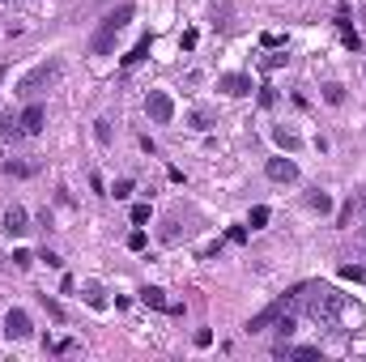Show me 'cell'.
Returning a JSON list of instances; mask_svg holds the SVG:
<instances>
[{"mask_svg":"<svg viewBox=\"0 0 366 362\" xmlns=\"http://www.w3.org/2000/svg\"><path fill=\"white\" fill-rule=\"evenodd\" d=\"M141 302H145V307H158V312H171V302H167V294H162L158 286H145V290H141Z\"/></svg>","mask_w":366,"mask_h":362,"instance_id":"11","label":"cell"},{"mask_svg":"<svg viewBox=\"0 0 366 362\" xmlns=\"http://www.w3.org/2000/svg\"><path fill=\"white\" fill-rule=\"evenodd\" d=\"M149 47H153V39L145 34V39H141V43H136L132 51H128V56H124V69H136V64H141V60L149 56Z\"/></svg>","mask_w":366,"mask_h":362,"instance_id":"13","label":"cell"},{"mask_svg":"<svg viewBox=\"0 0 366 362\" xmlns=\"http://www.w3.org/2000/svg\"><path fill=\"white\" fill-rule=\"evenodd\" d=\"M81 298L94 307V312H102V307H107V290H102L98 281H85V286H81Z\"/></svg>","mask_w":366,"mask_h":362,"instance_id":"10","label":"cell"},{"mask_svg":"<svg viewBox=\"0 0 366 362\" xmlns=\"http://www.w3.org/2000/svg\"><path fill=\"white\" fill-rule=\"evenodd\" d=\"M5 333H9V341H26L34 328H30V316L22 312V307H13V312L5 316Z\"/></svg>","mask_w":366,"mask_h":362,"instance_id":"7","label":"cell"},{"mask_svg":"<svg viewBox=\"0 0 366 362\" xmlns=\"http://www.w3.org/2000/svg\"><path fill=\"white\" fill-rule=\"evenodd\" d=\"M265 222H269V209H265V204H255V209H251V218H247V226H251V230H260Z\"/></svg>","mask_w":366,"mask_h":362,"instance_id":"20","label":"cell"},{"mask_svg":"<svg viewBox=\"0 0 366 362\" xmlns=\"http://www.w3.org/2000/svg\"><path fill=\"white\" fill-rule=\"evenodd\" d=\"M132 5H120L115 13H107V18H102V26H98V34H94V51H98V56H107V51H111V43H115V34L132 22Z\"/></svg>","mask_w":366,"mask_h":362,"instance_id":"2","label":"cell"},{"mask_svg":"<svg viewBox=\"0 0 366 362\" xmlns=\"http://www.w3.org/2000/svg\"><path fill=\"white\" fill-rule=\"evenodd\" d=\"M196 345H200V349H204V345H213V333H209V328H200V333H196Z\"/></svg>","mask_w":366,"mask_h":362,"instance_id":"28","label":"cell"},{"mask_svg":"<svg viewBox=\"0 0 366 362\" xmlns=\"http://www.w3.org/2000/svg\"><path fill=\"white\" fill-rule=\"evenodd\" d=\"M0 81H5V69H0Z\"/></svg>","mask_w":366,"mask_h":362,"instance_id":"30","label":"cell"},{"mask_svg":"<svg viewBox=\"0 0 366 362\" xmlns=\"http://www.w3.org/2000/svg\"><path fill=\"white\" fill-rule=\"evenodd\" d=\"M273 141H277V145H281L286 153H294V149L302 145V137H298L294 128H273Z\"/></svg>","mask_w":366,"mask_h":362,"instance_id":"12","label":"cell"},{"mask_svg":"<svg viewBox=\"0 0 366 362\" xmlns=\"http://www.w3.org/2000/svg\"><path fill=\"white\" fill-rule=\"evenodd\" d=\"M179 235H183V230H179V222H175V218H167V222H162V243H179Z\"/></svg>","mask_w":366,"mask_h":362,"instance_id":"17","label":"cell"},{"mask_svg":"<svg viewBox=\"0 0 366 362\" xmlns=\"http://www.w3.org/2000/svg\"><path fill=\"white\" fill-rule=\"evenodd\" d=\"M265 175H269L273 183H294V179H298V162H294V158H269Z\"/></svg>","mask_w":366,"mask_h":362,"instance_id":"5","label":"cell"},{"mask_svg":"<svg viewBox=\"0 0 366 362\" xmlns=\"http://www.w3.org/2000/svg\"><path fill=\"white\" fill-rule=\"evenodd\" d=\"M324 102H332V107H337V102H345V85L328 81V85H324Z\"/></svg>","mask_w":366,"mask_h":362,"instance_id":"16","label":"cell"},{"mask_svg":"<svg viewBox=\"0 0 366 362\" xmlns=\"http://www.w3.org/2000/svg\"><path fill=\"white\" fill-rule=\"evenodd\" d=\"M192 128L196 132H209V128H213V116H209V111H192Z\"/></svg>","mask_w":366,"mask_h":362,"instance_id":"19","label":"cell"},{"mask_svg":"<svg viewBox=\"0 0 366 362\" xmlns=\"http://www.w3.org/2000/svg\"><path fill=\"white\" fill-rule=\"evenodd\" d=\"M43 120H47V111L38 107V102H30V107L22 111V132H26V137H38V132H43Z\"/></svg>","mask_w":366,"mask_h":362,"instance_id":"9","label":"cell"},{"mask_svg":"<svg viewBox=\"0 0 366 362\" xmlns=\"http://www.w3.org/2000/svg\"><path fill=\"white\" fill-rule=\"evenodd\" d=\"M149 222V204H136V209H132V226H145Z\"/></svg>","mask_w":366,"mask_h":362,"instance_id":"25","label":"cell"},{"mask_svg":"<svg viewBox=\"0 0 366 362\" xmlns=\"http://www.w3.org/2000/svg\"><path fill=\"white\" fill-rule=\"evenodd\" d=\"M22 132V120H13V116H0V141H9V137H17Z\"/></svg>","mask_w":366,"mask_h":362,"instance_id":"14","label":"cell"},{"mask_svg":"<svg viewBox=\"0 0 366 362\" xmlns=\"http://www.w3.org/2000/svg\"><path fill=\"white\" fill-rule=\"evenodd\" d=\"M145 111H149V120H153V124H171V120H175V98H171L167 90H149Z\"/></svg>","mask_w":366,"mask_h":362,"instance_id":"4","label":"cell"},{"mask_svg":"<svg viewBox=\"0 0 366 362\" xmlns=\"http://www.w3.org/2000/svg\"><path fill=\"white\" fill-rule=\"evenodd\" d=\"M277 333H281V341H286V337H294V320H290L286 312L277 316Z\"/></svg>","mask_w":366,"mask_h":362,"instance_id":"22","label":"cell"},{"mask_svg":"<svg viewBox=\"0 0 366 362\" xmlns=\"http://www.w3.org/2000/svg\"><path fill=\"white\" fill-rule=\"evenodd\" d=\"M56 77H60V60H43V64H34V69L13 85V94H17V98H34L43 85H51Z\"/></svg>","mask_w":366,"mask_h":362,"instance_id":"3","label":"cell"},{"mask_svg":"<svg viewBox=\"0 0 366 362\" xmlns=\"http://www.w3.org/2000/svg\"><path fill=\"white\" fill-rule=\"evenodd\" d=\"M5 235H9V239H22V235H30V214L22 209V204L5 209Z\"/></svg>","mask_w":366,"mask_h":362,"instance_id":"6","label":"cell"},{"mask_svg":"<svg viewBox=\"0 0 366 362\" xmlns=\"http://www.w3.org/2000/svg\"><path fill=\"white\" fill-rule=\"evenodd\" d=\"M128 192H132V179H120V183H115V200H124Z\"/></svg>","mask_w":366,"mask_h":362,"instance_id":"27","label":"cell"},{"mask_svg":"<svg viewBox=\"0 0 366 362\" xmlns=\"http://www.w3.org/2000/svg\"><path fill=\"white\" fill-rule=\"evenodd\" d=\"M179 47H183V51H192V47H196V30H188V34L179 39Z\"/></svg>","mask_w":366,"mask_h":362,"instance_id":"29","label":"cell"},{"mask_svg":"<svg viewBox=\"0 0 366 362\" xmlns=\"http://www.w3.org/2000/svg\"><path fill=\"white\" fill-rule=\"evenodd\" d=\"M286 60H290V56H286V51H269V56H265V60H260V69H265V73H273V69H281Z\"/></svg>","mask_w":366,"mask_h":362,"instance_id":"15","label":"cell"},{"mask_svg":"<svg viewBox=\"0 0 366 362\" xmlns=\"http://www.w3.org/2000/svg\"><path fill=\"white\" fill-rule=\"evenodd\" d=\"M298 307H307V316H311V320L332 324V320L341 316L345 298H341L337 290H328V286H302V298H298Z\"/></svg>","mask_w":366,"mask_h":362,"instance_id":"1","label":"cell"},{"mask_svg":"<svg viewBox=\"0 0 366 362\" xmlns=\"http://www.w3.org/2000/svg\"><path fill=\"white\" fill-rule=\"evenodd\" d=\"M94 137L107 145V141H111V124H107V120H94Z\"/></svg>","mask_w":366,"mask_h":362,"instance_id":"21","label":"cell"},{"mask_svg":"<svg viewBox=\"0 0 366 362\" xmlns=\"http://www.w3.org/2000/svg\"><path fill=\"white\" fill-rule=\"evenodd\" d=\"M218 90H222V94H230V98H243V94H251L255 85H251V77H247V73H226V77L218 81Z\"/></svg>","mask_w":366,"mask_h":362,"instance_id":"8","label":"cell"},{"mask_svg":"<svg viewBox=\"0 0 366 362\" xmlns=\"http://www.w3.org/2000/svg\"><path fill=\"white\" fill-rule=\"evenodd\" d=\"M307 204H311V209H320V214H328V209H332V200H328L324 192H311V196H307Z\"/></svg>","mask_w":366,"mask_h":362,"instance_id":"18","label":"cell"},{"mask_svg":"<svg viewBox=\"0 0 366 362\" xmlns=\"http://www.w3.org/2000/svg\"><path fill=\"white\" fill-rule=\"evenodd\" d=\"M13 265H17V269H30L34 256H30V251H13Z\"/></svg>","mask_w":366,"mask_h":362,"instance_id":"26","label":"cell"},{"mask_svg":"<svg viewBox=\"0 0 366 362\" xmlns=\"http://www.w3.org/2000/svg\"><path fill=\"white\" fill-rule=\"evenodd\" d=\"M141 247H145V230H141V226H136V230H132V235H128V251H141Z\"/></svg>","mask_w":366,"mask_h":362,"instance_id":"23","label":"cell"},{"mask_svg":"<svg viewBox=\"0 0 366 362\" xmlns=\"http://www.w3.org/2000/svg\"><path fill=\"white\" fill-rule=\"evenodd\" d=\"M341 277H345V281H366V269H353V265H345V269H341Z\"/></svg>","mask_w":366,"mask_h":362,"instance_id":"24","label":"cell"}]
</instances>
